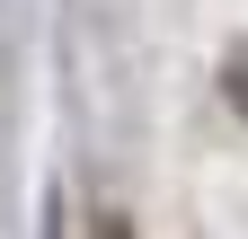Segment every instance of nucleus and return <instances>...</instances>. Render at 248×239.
<instances>
[{"instance_id": "1", "label": "nucleus", "mask_w": 248, "mask_h": 239, "mask_svg": "<svg viewBox=\"0 0 248 239\" xmlns=\"http://www.w3.org/2000/svg\"><path fill=\"white\" fill-rule=\"evenodd\" d=\"M231 98H239V106H248V62H231Z\"/></svg>"}]
</instances>
